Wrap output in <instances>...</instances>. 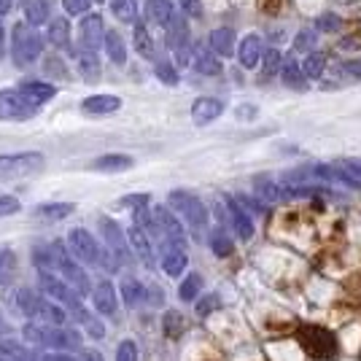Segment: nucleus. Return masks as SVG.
<instances>
[{
	"label": "nucleus",
	"mask_w": 361,
	"mask_h": 361,
	"mask_svg": "<svg viewBox=\"0 0 361 361\" xmlns=\"http://www.w3.org/2000/svg\"><path fill=\"white\" fill-rule=\"evenodd\" d=\"M46 157L41 151H19V154H0V178L19 180L41 173Z\"/></svg>",
	"instance_id": "obj_3"
},
{
	"label": "nucleus",
	"mask_w": 361,
	"mask_h": 361,
	"mask_svg": "<svg viewBox=\"0 0 361 361\" xmlns=\"http://www.w3.org/2000/svg\"><path fill=\"white\" fill-rule=\"evenodd\" d=\"M119 108H121V100L116 94H92V97H87L81 103V111L90 114V116H108V114H114Z\"/></svg>",
	"instance_id": "obj_15"
},
{
	"label": "nucleus",
	"mask_w": 361,
	"mask_h": 361,
	"mask_svg": "<svg viewBox=\"0 0 361 361\" xmlns=\"http://www.w3.org/2000/svg\"><path fill=\"white\" fill-rule=\"evenodd\" d=\"M133 41H135L137 54H140L143 60H154V41H151V32L146 30V25H143V22H135Z\"/></svg>",
	"instance_id": "obj_31"
},
{
	"label": "nucleus",
	"mask_w": 361,
	"mask_h": 361,
	"mask_svg": "<svg viewBox=\"0 0 361 361\" xmlns=\"http://www.w3.org/2000/svg\"><path fill=\"white\" fill-rule=\"evenodd\" d=\"M100 232H103V240H106V251L119 264H130L133 262V251H130V243H127V235L121 232V226L111 219H100Z\"/></svg>",
	"instance_id": "obj_7"
},
{
	"label": "nucleus",
	"mask_w": 361,
	"mask_h": 361,
	"mask_svg": "<svg viewBox=\"0 0 361 361\" xmlns=\"http://www.w3.org/2000/svg\"><path fill=\"white\" fill-rule=\"evenodd\" d=\"M49 44H54L57 49H68L71 46V22L60 16V19H51L49 22V30H46Z\"/></svg>",
	"instance_id": "obj_22"
},
{
	"label": "nucleus",
	"mask_w": 361,
	"mask_h": 361,
	"mask_svg": "<svg viewBox=\"0 0 361 361\" xmlns=\"http://www.w3.org/2000/svg\"><path fill=\"white\" fill-rule=\"evenodd\" d=\"M343 71H345L348 75H361V60L345 62V65H343Z\"/></svg>",
	"instance_id": "obj_52"
},
{
	"label": "nucleus",
	"mask_w": 361,
	"mask_h": 361,
	"mask_svg": "<svg viewBox=\"0 0 361 361\" xmlns=\"http://www.w3.org/2000/svg\"><path fill=\"white\" fill-rule=\"evenodd\" d=\"M16 275V254L8 248H0V286H8Z\"/></svg>",
	"instance_id": "obj_33"
},
{
	"label": "nucleus",
	"mask_w": 361,
	"mask_h": 361,
	"mask_svg": "<svg viewBox=\"0 0 361 361\" xmlns=\"http://www.w3.org/2000/svg\"><path fill=\"white\" fill-rule=\"evenodd\" d=\"M100 245L92 238L87 229H71L68 235V254L84 262V264H100Z\"/></svg>",
	"instance_id": "obj_8"
},
{
	"label": "nucleus",
	"mask_w": 361,
	"mask_h": 361,
	"mask_svg": "<svg viewBox=\"0 0 361 361\" xmlns=\"http://www.w3.org/2000/svg\"><path fill=\"white\" fill-rule=\"evenodd\" d=\"M180 331H183V318H180V313L170 310V313L165 316V334L170 337V340H176Z\"/></svg>",
	"instance_id": "obj_41"
},
{
	"label": "nucleus",
	"mask_w": 361,
	"mask_h": 361,
	"mask_svg": "<svg viewBox=\"0 0 361 361\" xmlns=\"http://www.w3.org/2000/svg\"><path fill=\"white\" fill-rule=\"evenodd\" d=\"M97 3H100V0H97Z\"/></svg>",
	"instance_id": "obj_57"
},
{
	"label": "nucleus",
	"mask_w": 361,
	"mask_h": 361,
	"mask_svg": "<svg viewBox=\"0 0 361 361\" xmlns=\"http://www.w3.org/2000/svg\"><path fill=\"white\" fill-rule=\"evenodd\" d=\"M324 68H326V54H321V51H310V54L305 57L302 73H305V78H318V75L324 73Z\"/></svg>",
	"instance_id": "obj_36"
},
{
	"label": "nucleus",
	"mask_w": 361,
	"mask_h": 361,
	"mask_svg": "<svg viewBox=\"0 0 361 361\" xmlns=\"http://www.w3.org/2000/svg\"><path fill=\"white\" fill-rule=\"evenodd\" d=\"M111 11L119 22H137V0H111Z\"/></svg>",
	"instance_id": "obj_35"
},
{
	"label": "nucleus",
	"mask_w": 361,
	"mask_h": 361,
	"mask_svg": "<svg viewBox=\"0 0 361 361\" xmlns=\"http://www.w3.org/2000/svg\"><path fill=\"white\" fill-rule=\"evenodd\" d=\"M103 46H106V54L111 62H116V65H124V62H127V46H124V38H121L116 30L106 32Z\"/></svg>",
	"instance_id": "obj_24"
},
{
	"label": "nucleus",
	"mask_w": 361,
	"mask_h": 361,
	"mask_svg": "<svg viewBox=\"0 0 361 361\" xmlns=\"http://www.w3.org/2000/svg\"><path fill=\"white\" fill-rule=\"evenodd\" d=\"M78 68H81L84 78H87L90 84H94V81L100 78V60H97V51L81 49V51H78Z\"/></svg>",
	"instance_id": "obj_27"
},
{
	"label": "nucleus",
	"mask_w": 361,
	"mask_h": 361,
	"mask_svg": "<svg viewBox=\"0 0 361 361\" xmlns=\"http://www.w3.org/2000/svg\"><path fill=\"white\" fill-rule=\"evenodd\" d=\"M127 243H130V251L133 256H137L146 267H154L157 264V259H154V245H151V238L140 229V226H133L130 232H127Z\"/></svg>",
	"instance_id": "obj_11"
},
{
	"label": "nucleus",
	"mask_w": 361,
	"mask_h": 361,
	"mask_svg": "<svg viewBox=\"0 0 361 361\" xmlns=\"http://www.w3.org/2000/svg\"><path fill=\"white\" fill-rule=\"evenodd\" d=\"M16 361H41V353H35V350H27V348H25L22 356H19Z\"/></svg>",
	"instance_id": "obj_54"
},
{
	"label": "nucleus",
	"mask_w": 361,
	"mask_h": 361,
	"mask_svg": "<svg viewBox=\"0 0 361 361\" xmlns=\"http://www.w3.org/2000/svg\"><path fill=\"white\" fill-rule=\"evenodd\" d=\"M162 248V270L170 275V278H178L180 272L186 270L189 264V256H186V248H176V245H159Z\"/></svg>",
	"instance_id": "obj_17"
},
{
	"label": "nucleus",
	"mask_w": 361,
	"mask_h": 361,
	"mask_svg": "<svg viewBox=\"0 0 361 361\" xmlns=\"http://www.w3.org/2000/svg\"><path fill=\"white\" fill-rule=\"evenodd\" d=\"M167 46H170L173 51L189 46V27H186V19H183V16H173V19L167 22Z\"/></svg>",
	"instance_id": "obj_21"
},
{
	"label": "nucleus",
	"mask_w": 361,
	"mask_h": 361,
	"mask_svg": "<svg viewBox=\"0 0 361 361\" xmlns=\"http://www.w3.org/2000/svg\"><path fill=\"white\" fill-rule=\"evenodd\" d=\"M262 41H259V35H245L240 41V46H238V60H240L243 68H256V62H259V57H262Z\"/></svg>",
	"instance_id": "obj_19"
},
{
	"label": "nucleus",
	"mask_w": 361,
	"mask_h": 361,
	"mask_svg": "<svg viewBox=\"0 0 361 361\" xmlns=\"http://www.w3.org/2000/svg\"><path fill=\"white\" fill-rule=\"evenodd\" d=\"M84 326H87V334H90V337H94V340H100V337L106 334V329H103V324H100L97 318L92 316V313L87 316V321H84Z\"/></svg>",
	"instance_id": "obj_49"
},
{
	"label": "nucleus",
	"mask_w": 361,
	"mask_h": 361,
	"mask_svg": "<svg viewBox=\"0 0 361 361\" xmlns=\"http://www.w3.org/2000/svg\"><path fill=\"white\" fill-rule=\"evenodd\" d=\"M202 294V278L197 275V272H189L183 281H180V286H178V297L183 302H195L197 297Z\"/></svg>",
	"instance_id": "obj_32"
},
{
	"label": "nucleus",
	"mask_w": 361,
	"mask_h": 361,
	"mask_svg": "<svg viewBox=\"0 0 361 361\" xmlns=\"http://www.w3.org/2000/svg\"><path fill=\"white\" fill-rule=\"evenodd\" d=\"M92 6V0H62V8L71 16H81L87 14V8Z\"/></svg>",
	"instance_id": "obj_46"
},
{
	"label": "nucleus",
	"mask_w": 361,
	"mask_h": 361,
	"mask_svg": "<svg viewBox=\"0 0 361 361\" xmlns=\"http://www.w3.org/2000/svg\"><path fill=\"white\" fill-rule=\"evenodd\" d=\"M297 340H300L302 350L316 361H331L337 356V337L324 326L316 324H305L297 329Z\"/></svg>",
	"instance_id": "obj_2"
},
{
	"label": "nucleus",
	"mask_w": 361,
	"mask_h": 361,
	"mask_svg": "<svg viewBox=\"0 0 361 361\" xmlns=\"http://www.w3.org/2000/svg\"><path fill=\"white\" fill-rule=\"evenodd\" d=\"M219 305H221V300H219L216 294L202 297V300L197 302V316H211L213 310H219Z\"/></svg>",
	"instance_id": "obj_44"
},
{
	"label": "nucleus",
	"mask_w": 361,
	"mask_h": 361,
	"mask_svg": "<svg viewBox=\"0 0 361 361\" xmlns=\"http://www.w3.org/2000/svg\"><path fill=\"white\" fill-rule=\"evenodd\" d=\"M116 361H137V345L133 340H124V343L116 348Z\"/></svg>",
	"instance_id": "obj_45"
},
{
	"label": "nucleus",
	"mask_w": 361,
	"mask_h": 361,
	"mask_svg": "<svg viewBox=\"0 0 361 361\" xmlns=\"http://www.w3.org/2000/svg\"><path fill=\"white\" fill-rule=\"evenodd\" d=\"M195 68H197V73H202V75L221 73V62H219V57L213 54L211 49H205V46H200V49L195 51Z\"/></svg>",
	"instance_id": "obj_25"
},
{
	"label": "nucleus",
	"mask_w": 361,
	"mask_h": 361,
	"mask_svg": "<svg viewBox=\"0 0 361 361\" xmlns=\"http://www.w3.org/2000/svg\"><path fill=\"white\" fill-rule=\"evenodd\" d=\"M176 16V11H173V3L170 0H149L146 3V19L149 22H154V25H165Z\"/></svg>",
	"instance_id": "obj_23"
},
{
	"label": "nucleus",
	"mask_w": 361,
	"mask_h": 361,
	"mask_svg": "<svg viewBox=\"0 0 361 361\" xmlns=\"http://www.w3.org/2000/svg\"><path fill=\"white\" fill-rule=\"evenodd\" d=\"M25 16H27V25H44L49 19V3L46 0H30L27 8H25Z\"/></svg>",
	"instance_id": "obj_37"
},
{
	"label": "nucleus",
	"mask_w": 361,
	"mask_h": 361,
	"mask_svg": "<svg viewBox=\"0 0 361 361\" xmlns=\"http://www.w3.org/2000/svg\"><path fill=\"white\" fill-rule=\"evenodd\" d=\"M180 11L186 16H202V0H180Z\"/></svg>",
	"instance_id": "obj_51"
},
{
	"label": "nucleus",
	"mask_w": 361,
	"mask_h": 361,
	"mask_svg": "<svg viewBox=\"0 0 361 361\" xmlns=\"http://www.w3.org/2000/svg\"><path fill=\"white\" fill-rule=\"evenodd\" d=\"M81 49H90V51H97V46L103 44L106 38V27H103V19L97 14H90L81 19Z\"/></svg>",
	"instance_id": "obj_12"
},
{
	"label": "nucleus",
	"mask_w": 361,
	"mask_h": 361,
	"mask_svg": "<svg viewBox=\"0 0 361 361\" xmlns=\"http://www.w3.org/2000/svg\"><path fill=\"white\" fill-rule=\"evenodd\" d=\"M11 51H14V62L19 68L35 62L44 51L41 32L32 30V25H27V22H16L14 30H11Z\"/></svg>",
	"instance_id": "obj_4"
},
{
	"label": "nucleus",
	"mask_w": 361,
	"mask_h": 361,
	"mask_svg": "<svg viewBox=\"0 0 361 361\" xmlns=\"http://www.w3.org/2000/svg\"><path fill=\"white\" fill-rule=\"evenodd\" d=\"M22 343H16L11 337H0V361H16L22 356Z\"/></svg>",
	"instance_id": "obj_38"
},
{
	"label": "nucleus",
	"mask_w": 361,
	"mask_h": 361,
	"mask_svg": "<svg viewBox=\"0 0 361 361\" xmlns=\"http://www.w3.org/2000/svg\"><path fill=\"white\" fill-rule=\"evenodd\" d=\"M133 165L135 162L127 154H106V157H97L92 162V170H97V173H124V170H130Z\"/></svg>",
	"instance_id": "obj_18"
},
{
	"label": "nucleus",
	"mask_w": 361,
	"mask_h": 361,
	"mask_svg": "<svg viewBox=\"0 0 361 361\" xmlns=\"http://www.w3.org/2000/svg\"><path fill=\"white\" fill-rule=\"evenodd\" d=\"M149 195H130V197H121V205L124 208H135V211H140V208H146L149 205Z\"/></svg>",
	"instance_id": "obj_48"
},
{
	"label": "nucleus",
	"mask_w": 361,
	"mask_h": 361,
	"mask_svg": "<svg viewBox=\"0 0 361 361\" xmlns=\"http://www.w3.org/2000/svg\"><path fill=\"white\" fill-rule=\"evenodd\" d=\"M25 337L32 345L38 348H54L60 353H71L81 348V334L75 329H65V326H44V324H27L25 326Z\"/></svg>",
	"instance_id": "obj_1"
},
{
	"label": "nucleus",
	"mask_w": 361,
	"mask_h": 361,
	"mask_svg": "<svg viewBox=\"0 0 361 361\" xmlns=\"http://www.w3.org/2000/svg\"><path fill=\"white\" fill-rule=\"evenodd\" d=\"M167 202H170L173 211H178L183 216V221L192 226L195 232H202L208 226V211H205L202 200L195 197L192 192H170Z\"/></svg>",
	"instance_id": "obj_5"
},
{
	"label": "nucleus",
	"mask_w": 361,
	"mask_h": 361,
	"mask_svg": "<svg viewBox=\"0 0 361 361\" xmlns=\"http://www.w3.org/2000/svg\"><path fill=\"white\" fill-rule=\"evenodd\" d=\"M334 167H337V173H340V180H343V183L361 189V162L340 159V162H334Z\"/></svg>",
	"instance_id": "obj_30"
},
{
	"label": "nucleus",
	"mask_w": 361,
	"mask_h": 361,
	"mask_svg": "<svg viewBox=\"0 0 361 361\" xmlns=\"http://www.w3.org/2000/svg\"><path fill=\"white\" fill-rule=\"evenodd\" d=\"M224 114V103L216 97H197L192 103V119L195 124H211Z\"/></svg>",
	"instance_id": "obj_14"
},
{
	"label": "nucleus",
	"mask_w": 361,
	"mask_h": 361,
	"mask_svg": "<svg viewBox=\"0 0 361 361\" xmlns=\"http://www.w3.org/2000/svg\"><path fill=\"white\" fill-rule=\"evenodd\" d=\"M92 300H94L97 313H103V316H114L116 307H119V302H116V288L111 286L108 281H100L97 286L92 288Z\"/></svg>",
	"instance_id": "obj_16"
},
{
	"label": "nucleus",
	"mask_w": 361,
	"mask_h": 361,
	"mask_svg": "<svg viewBox=\"0 0 361 361\" xmlns=\"http://www.w3.org/2000/svg\"><path fill=\"white\" fill-rule=\"evenodd\" d=\"M16 92H19V97L30 108H35V111H38V106L49 103V100L57 94V90H54L51 84H46V81H25Z\"/></svg>",
	"instance_id": "obj_10"
},
{
	"label": "nucleus",
	"mask_w": 361,
	"mask_h": 361,
	"mask_svg": "<svg viewBox=\"0 0 361 361\" xmlns=\"http://www.w3.org/2000/svg\"><path fill=\"white\" fill-rule=\"evenodd\" d=\"M318 30H324V32H331L334 27H340V16H334V14H321L318 16V25H316Z\"/></svg>",
	"instance_id": "obj_50"
},
{
	"label": "nucleus",
	"mask_w": 361,
	"mask_h": 361,
	"mask_svg": "<svg viewBox=\"0 0 361 361\" xmlns=\"http://www.w3.org/2000/svg\"><path fill=\"white\" fill-rule=\"evenodd\" d=\"M0 331H8V324H6L3 318H0Z\"/></svg>",
	"instance_id": "obj_56"
},
{
	"label": "nucleus",
	"mask_w": 361,
	"mask_h": 361,
	"mask_svg": "<svg viewBox=\"0 0 361 361\" xmlns=\"http://www.w3.org/2000/svg\"><path fill=\"white\" fill-rule=\"evenodd\" d=\"M11 11V0H0V16H6Z\"/></svg>",
	"instance_id": "obj_55"
},
{
	"label": "nucleus",
	"mask_w": 361,
	"mask_h": 361,
	"mask_svg": "<svg viewBox=\"0 0 361 361\" xmlns=\"http://www.w3.org/2000/svg\"><path fill=\"white\" fill-rule=\"evenodd\" d=\"M151 221H154V238H159L162 245H176V248H186V232L180 221L170 213V208H154L151 211Z\"/></svg>",
	"instance_id": "obj_6"
},
{
	"label": "nucleus",
	"mask_w": 361,
	"mask_h": 361,
	"mask_svg": "<svg viewBox=\"0 0 361 361\" xmlns=\"http://www.w3.org/2000/svg\"><path fill=\"white\" fill-rule=\"evenodd\" d=\"M78 361H106V359H103V353H97V350H84Z\"/></svg>",
	"instance_id": "obj_53"
},
{
	"label": "nucleus",
	"mask_w": 361,
	"mask_h": 361,
	"mask_svg": "<svg viewBox=\"0 0 361 361\" xmlns=\"http://www.w3.org/2000/svg\"><path fill=\"white\" fill-rule=\"evenodd\" d=\"M211 248L216 256H229L232 254V240L224 235V229H216L211 235Z\"/></svg>",
	"instance_id": "obj_39"
},
{
	"label": "nucleus",
	"mask_w": 361,
	"mask_h": 361,
	"mask_svg": "<svg viewBox=\"0 0 361 361\" xmlns=\"http://www.w3.org/2000/svg\"><path fill=\"white\" fill-rule=\"evenodd\" d=\"M262 65H264L267 78H270V75H278V71H281V51H278V49L262 51Z\"/></svg>",
	"instance_id": "obj_40"
},
{
	"label": "nucleus",
	"mask_w": 361,
	"mask_h": 361,
	"mask_svg": "<svg viewBox=\"0 0 361 361\" xmlns=\"http://www.w3.org/2000/svg\"><path fill=\"white\" fill-rule=\"evenodd\" d=\"M35 108H30L16 90H0V119L3 121H27Z\"/></svg>",
	"instance_id": "obj_9"
},
{
	"label": "nucleus",
	"mask_w": 361,
	"mask_h": 361,
	"mask_svg": "<svg viewBox=\"0 0 361 361\" xmlns=\"http://www.w3.org/2000/svg\"><path fill=\"white\" fill-rule=\"evenodd\" d=\"M211 51L216 57H232L235 54V30L219 27L211 32Z\"/></svg>",
	"instance_id": "obj_20"
},
{
	"label": "nucleus",
	"mask_w": 361,
	"mask_h": 361,
	"mask_svg": "<svg viewBox=\"0 0 361 361\" xmlns=\"http://www.w3.org/2000/svg\"><path fill=\"white\" fill-rule=\"evenodd\" d=\"M313 44H316V32L302 30L300 35H297V41H294V49H297V51H310Z\"/></svg>",
	"instance_id": "obj_47"
},
{
	"label": "nucleus",
	"mask_w": 361,
	"mask_h": 361,
	"mask_svg": "<svg viewBox=\"0 0 361 361\" xmlns=\"http://www.w3.org/2000/svg\"><path fill=\"white\" fill-rule=\"evenodd\" d=\"M281 75H283V84L291 87V90H305V87H307V78H305L302 68L294 60H288L286 65H283V73Z\"/></svg>",
	"instance_id": "obj_34"
},
{
	"label": "nucleus",
	"mask_w": 361,
	"mask_h": 361,
	"mask_svg": "<svg viewBox=\"0 0 361 361\" xmlns=\"http://www.w3.org/2000/svg\"><path fill=\"white\" fill-rule=\"evenodd\" d=\"M121 300L127 307H137V305L146 302V288L140 286L135 278H124L121 281Z\"/></svg>",
	"instance_id": "obj_29"
},
{
	"label": "nucleus",
	"mask_w": 361,
	"mask_h": 361,
	"mask_svg": "<svg viewBox=\"0 0 361 361\" xmlns=\"http://www.w3.org/2000/svg\"><path fill=\"white\" fill-rule=\"evenodd\" d=\"M73 202H49V205H38L35 208V216L44 219V221H62L65 216L73 213Z\"/></svg>",
	"instance_id": "obj_26"
},
{
	"label": "nucleus",
	"mask_w": 361,
	"mask_h": 361,
	"mask_svg": "<svg viewBox=\"0 0 361 361\" xmlns=\"http://www.w3.org/2000/svg\"><path fill=\"white\" fill-rule=\"evenodd\" d=\"M19 208H22V202L14 195H0V219L14 216V213H19Z\"/></svg>",
	"instance_id": "obj_43"
},
{
	"label": "nucleus",
	"mask_w": 361,
	"mask_h": 361,
	"mask_svg": "<svg viewBox=\"0 0 361 361\" xmlns=\"http://www.w3.org/2000/svg\"><path fill=\"white\" fill-rule=\"evenodd\" d=\"M224 208H226V213H229V221L235 226L238 238H240V240H251V238H254V224H251L245 208H240V202L232 200V197H224Z\"/></svg>",
	"instance_id": "obj_13"
},
{
	"label": "nucleus",
	"mask_w": 361,
	"mask_h": 361,
	"mask_svg": "<svg viewBox=\"0 0 361 361\" xmlns=\"http://www.w3.org/2000/svg\"><path fill=\"white\" fill-rule=\"evenodd\" d=\"M157 78L167 84V87H173V84H178V73H176V68L170 65V62H159L157 65Z\"/></svg>",
	"instance_id": "obj_42"
},
{
	"label": "nucleus",
	"mask_w": 361,
	"mask_h": 361,
	"mask_svg": "<svg viewBox=\"0 0 361 361\" xmlns=\"http://www.w3.org/2000/svg\"><path fill=\"white\" fill-rule=\"evenodd\" d=\"M256 195L262 197L264 202H281V200H288V197H291V189H283V186H278V183H272V180L259 178L256 180Z\"/></svg>",
	"instance_id": "obj_28"
}]
</instances>
